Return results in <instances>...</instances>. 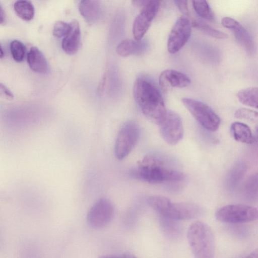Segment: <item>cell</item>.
Returning <instances> with one entry per match:
<instances>
[{"label": "cell", "mask_w": 258, "mask_h": 258, "mask_svg": "<svg viewBox=\"0 0 258 258\" xmlns=\"http://www.w3.org/2000/svg\"><path fill=\"white\" fill-rule=\"evenodd\" d=\"M79 10L89 24H92L98 21L102 12L101 4L98 0H82L79 6Z\"/></svg>", "instance_id": "cell-14"}, {"label": "cell", "mask_w": 258, "mask_h": 258, "mask_svg": "<svg viewBox=\"0 0 258 258\" xmlns=\"http://www.w3.org/2000/svg\"><path fill=\"white\" fill-rule=\"evenodd\" d=\"M257 174L249 176L244 185L243 192L245 196L250 200H255L257 198Z\"/></svg>", "instance_id": "cell-24"}, {"label": "cell", "mask_w": 258, "mask_h": 258, "mask_svg": "<svg viewBox=\"0 0 258 258\" xmlns=\"http://www.w3.org/2000/svg\"><path fill=\"white\" fill-rule=\"evenodd\" d=\"M215 217L218 221L224 223H245L256 220L258 211L255 207L245 204H229L219 208Z\"/></svg>", "instance_id": "cell-5"}, {"label": "cell", "mask_w": 258, "mask_h": 258, "mask_svg": "<svg viewBox=\"0 0 258 258\" xmlns=\"http://www.w3.org/2000/svg\"><path fill=\"white\" fill-rule=\"evenodd\" d=\"M161 0H147L141 12L135 18L133 26V33L137 41L142 39L157 15Z\"/></svg>", "instance_id": "cell-9"}, {"label": "cell", "mask_w": 258, "mask_h": 258, "mask_svg": "<svg viewBox=\"0 0 258 258\" xmlns=\"http://www.w3.org/2000/svg\"><path fill=\"white\" fill-rule=\"evenodd\" d=\"M148 204L162 216L174 220H185L198 218L203 213L200 205L192 202H173L160 196H152L147 200Z\"/></svg>", "instance_id": "cell-3"}, {"label": "cell", "mask_w": 258, "mask_h": 258, "mask_svg": "<svg viewBox=\"0 0 258 258\" xmlns=\"http://www.w3.org/2000/svg\"><path fill=\"white\" fill-rule=\"evenodd\" d=\"M71 28L70 23L59 21L55 23L52 33L53 35L57 38L64 37L69 32Z\"/></svg>", "instance_id": "cell-26"}, {"label": "cell", "mask_w": 258, "mask_h": 258, "mask_svg": "<svg viewBox=\"0 0 258 258\" xmlns=\"http://www.w3.org/2000/svg\"><path fill=\"white\" fill-rule=\"evenodd\" d=\"M130 175L133 178L150 183L180 181L185 178L183 172L154 156L144 157L131 170Z\"/></svg>", "instance_id": "cell-1"}, {"label": "cell", "mask_w": 258, "mask_h": 258, "mask_svg": "<svg viewBox=\"0 0 258 258\" xmlns=\"http://www.w3.org/2000/svg\"><path fill=\"white\" fill-rule=\"evenodd\" d=\"M147 0H132V4L135 7L143 6Z\"/></svg>", "instance_id": "cell-32"}, {"label": "cell", "mask_w": 258, "mask_h": 258, "mask_svg": "<svg viewBox=\"0 0 258 258\" xmlns=\"http://www.w3.org/2000/svg\"><path fill=\"white\" fill-rule=\"evenodd\" d=\"M6 21L5 13L0 5V24H3Z\"/></svg>", "instance_id": "cell-33"}, {"label": "cell", "mask_w": 258, "mask_h": 258, "mask_svg": "<svg viewBox=\"0 0 258 258\" xmlns=\"http://www.w3.org/2000/svg\"><path fill=\"white\" fill-rule=\"evenodd\" d=\"M247 167L243 162L236 163L230 169L227 176L229 185L233 187L241 179L246 172Z\"/></svg>", "instance_id": "cell-21"}, {"label": "cell", "mask_w": 258, "mask_h": 258, "mask_svg": "<svg viewBox=\"0 0 258 258\" xmlns=\"http://www.w3.org/2000/svg\"><path fill=\"white\" fill-rule=\"evenodd\" d=\"M30 69L38 74H45L48 70L47 60L42 52L36 47H32L27 55Z\"/></svg>", "instance_id": "cell-15"}, {"label": "cell", "mask_w": 258, "mask_h": 258, "mask_svg": "<svg viewBox=\"0 0 258 258\" xmlns=\"http://www.w3.org/2000/svg\"><path fill=\"white\" fill-rule=\"evenodd\" d=\"M4 56V52L0 44V58H3Z\"/></svg>", "instance_id": "cell-34"}, {"label": "cell", "mask_w": 258, "mask_h": 258, "mask_svg": "<svg viewBox=\"0 0 258 258\" xmlns=\"http://www.w3.org/2000/svg\"><path fill=\"white\" fill-rule=\"evenodd\" d=\"M10 50L12 55L16 61L20 62L23 60L26 48L23 43L19 40H13L10 44Z\"/></svg>", "instance_id": "cell-25"}, {"label": "cell", "mask_w": 258, "mask_h": 258, "mask_svg": "<svg viewBox=\"0 0 258 258\" xmlns=\"http://www.w3.org/2000/svg\"><path fill=\"white\" fill-rule=\"evenodd\" d=\"M174 2L179 11L184 15L187 16L189 13L187 0H174Z\"/></svg>", "instance_id": "cell-30"}, {"label": "cell", "mask_w": 258, "mask_h": 258, "mask_svg": "<svg viewBox=\"0 0 258 258\" xmlns=\"http://www.w3.org/2000/svg\"><path fill=\"white\" fill-rule=\"evenodd\" d=\"M133 95L144 115L151 122L159 124L166 110L157 88L147 80L139 79L135 82Z\"/></svg>", "instance_id": "cell-2"}, {"label": "cell", "mask_w": 258, "mask_h": 258, "mask_svg": "<svg viewBox=\"0 0 258 258\" xmlns=\"http://www.w3.org/2000/svg\"><path fill=\"white\" fill-rule=\"evenodd\" d=\"M238 43L249 56H253L256 51L254 42L246 29L242 26L232 31Z\"/></svg>", "instance_id": "cell-17"}, {"label": "cell", "mask_w": 258, "mask_h": 258, "mask_svg": "<svg viewBox=\"0 0 258 258\" xmlns=\"http://www.w3.org/2000/svg\"><path fill=\"white\" fill-rule=\"evenodd\" d=\"M114 207L107 199H101L90 209L87 217L89 225L95 229H101L106 226L114 215Z\"/></svg>", "instance_id": "cell-10"}, {"label": "cell", "mask_w": 258, "mask_h": 258, "mask_svg": "<svg viewBox=\"0 0 258 258\" xmlns=\"http://www.w3.org/2000/svg\"><path fill=\"white\" fill-rule=\"evenodd\" d=\"M222 25L232 31L239 27L241 24L235 20L228 17H225L221 20Z\"/></svg>", "instance_id": "cell-28"}, {"label": "cell", "mask_w": 258, "mask_h": 258, "mask_svg": "<svg viewBox=\"0 0 258 258\" xmlns=\"http://www.w3.org/2000/svg\"><path fill=\"white\" fill-rule=\"evenodd\" d=\"M182 102L194 117L205 129L215 132L219 128L221 122L220 117L207 104L188 98H182Z\"/></svg>", "instance_id": "cell-6"}, {"label": "cell", "mask_w": 258, "mask_h": 258, "mask_svg": "<svg viewBox=\"0 0 258 258\" xmlns=\"http://www.w3.org/2000/svg\"><path fill=\"white\" fill-rule=\"evenodd\" d=\"M159 125L161 134L168 144L175 145L182 139L184 130L182 119L175 112L166 111Z\"/></svg>", "instance_id": "cell-8"}, {"label": "cell", "mask_w": 258, "mask_h": 258, "mask_svg": "<svg viewBox=\"0 0 258 258\" xmlns=\"http://www.w3.org/2000/svg\"><path fill=\"white\" fill-rule=\"evenodd\" d=\"M147 44L145 41H134L126 39L119 43L116 47L117 53L122 57H127L132 54H139L143 52L147 48Z\"/></svg>", "instance_id": "cell-16"}, {"label": "cell", "mask_w": 258, "mask_h": 258, "mask_svg": "<svg viewBox=\"0 0 258 258\" xmlns=\"http://www.w3.org/2000/svg\"><path fill=\"white\" fill-rule=\"evenodd\" d=\"M231 131L234 139L237 142L251 144L254 141L251 130L246 124L236 121L231 125Z\"/></svg>", "instance_id": "cell-18"}, {"label": "cell", "mask_w": 258, "mask_h": 258, "mask_svg": "<svg viewBox=\"0 0 258 258\" xmlns=\"http://www.w3.org/2000/svg\"><path fill=\"white\" fill-rule=\"evenodd\" d=\"M191 26L207 35L217 39H226L228 37L227 34L218 30L215 29L209 26L208 24L200 20L194 21L192 22Z\"/></svg>", "instance_id": "cell-22"}, {"label": "cell", "mask_w": 258, "mask_h": 258, "mask_svg": "<svg viewBox=\"0 0 258 258\" xmlns=\"http://www.w3.org/2000/svg\"><path fill=\"white\" fill-rule=\"evenodd\" d=\"M106 77L104 76L99 82L97 88V92L99 95H102L105 85Z\"/></svg>", "instance_id": "cell-31"}, {"label": "cell", "mask_w": 258, "mask_h": 258, "mask_svg": "<svg viewBox=\"0 0 258 258\" xmlns=\"http://www.w3.org/2000/svg\"><path fill=\"white\" fill-rule=\"evenodd\" d=\"M140 136L138 125L133 121H127L121 127L115 144L114 153L118 160L125 158L137 144Z\"/></svg>", "instance_id": "cell-7"}, {"label": "cell", "mask_w": 258, "mask_h": 258, "mask_svg": "<svg viewBox=\"0 0 258 258\" xmlns=\"http://www.w3.org/2000/svg\"><path fill=\"white\" fill-rule=\"evenodd\" d=\"M187 238L190 249L197 258H213L215 253L213 232L206 223L197 221L188 229Z\"/></svg>", "instance_id": "cell-4"}, {"label": "cell", "mask_w": 258, "mask_h": 258, "mask_svg": "<svg viewBox=\"0 0 258 258\" xmlns=\"http://www.w3.org/2000/svg\"><path fill=\"white\" fill-rule=\"evenodd\" d=\"M0 97L10 100L14 99V95L12 92L1 83H0Z\"/></svg>", "instance_id": "cell-29"}, {"label": "cell", "mask_w": 258, "mask_h": 258, "mask_svg": "<svg viewBox=\"0 0 258 258\" xmlns=\"http://www.w3.org/2000/svg\"><path fill=\"white\" fill-rule=\"evenodd\" d=\"M71 28L61 42L63 51L69 55L76 53L79 49L81 41V31L79 23L73 20L71 23Z\"/></svg>", "instance_id": "cell-13"}, {"label": "cell", "mask_w": 258, "mask_h": 258, "mask_svg": "<svg viewBox=\"0 0 258 258\" xmlns=\"http://www.w3.org/2000/svg\"><path fill=\"white\" fill-rule=\"evenodd\" d=\"M16 14L22 20L30 21L34 16V8L29 0H18L14 5Z\"/></svg>", "instance_id": "cell-20"}, {"label": "cell", "mask_w": 258, "mask_h": 258, "mask_svg": "<svg viewBox=\"0 0 258 258\" xmlns=\"http://www.w3.org/2000/svg\"><path fill=\"white\" fill-rule=\"evenodd\" d=\"M237 97L242 104L255 108H257V88L249 87L243 89L237 93Z\"/></svg>", "instance_id": "cell-19"}, {"label": "cell", "mask_w": 258, "mask_h": 258, "mask_svg": "<svg viewBox=\"0 0 258 258\" xmlns=\"http://www.w3.org/2000/svg\"><path fill=\"white\" fill-rule=\"evenodd\" d=\"M191 27L189 20L185 17H180L177 20L167 41L169 52L176 53L183 47L190 37Z\"/></svg>", "instance_id": "cell-11"}, {"label": "cell", "mask_w": 258, "mask_h": 258, "mask_svg": "<svg viewBox=\"0 0 258 258\" xmlns=\"http://www.w3.org/2000/svg\"><path fill=\"white\" fill-rule=\"evenodd\" d=\"M159 83L164 90L171 88H184L190 85L191 81L185 74L173 70H166L160 75Z\"/></svg>", "instance_id": "cell-12"}, {"label": "cell", "mask_w": 258, "mask_h": 258, "mask_svg": "<svg viewBox=\"0 0 258 258\" xmlns=\"http://www.w3.org/2000/svg\"><path fill=\"white\" fill-rule=\"evenodd\" d=\"M194 9L201 18L209 21H214V15L206 0H192Z\"/></svg>", "instance_id": "cell-23"}, {"label": "cell", "mask_w": 258, "mask_h": 258, "mask_svg": "<svg viewBox=\"0 0 258 258\" xmlns=\"http://www.w3.org/2000/svg\"><path fill=\"white\" fill-rule=\"evenodd\" d=\"M235 116L237 118L254 121L257 119V112L247 108H240L236 111Z\"/></svg>", "instance_id": "cell-27"}]
</instances>
